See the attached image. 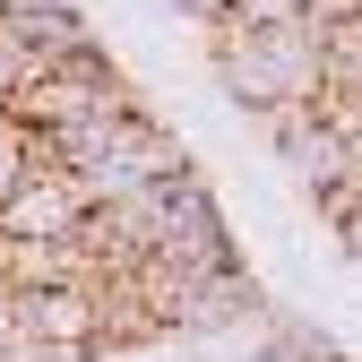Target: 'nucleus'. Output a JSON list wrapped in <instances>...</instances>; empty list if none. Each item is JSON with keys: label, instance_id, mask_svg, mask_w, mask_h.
Returning a JSON list of instances; mask_svg holds the SVG:
<instances>
[{"label": "nucleus", "instance_id": "f03ea898", "mask_svg": "<svg viewBox=\"0 0 362 362\" xmlns=\"http://www.w3.org/2000/svg\"><path fill=\"white\" fill-rule=\"evenodd\" d=\"M78 216H86V199H78V181L69 173H35L26 190L0 207V242L9 250H35V242H69L78 233Z\"/></svg>", "mask_w": 362, "mask_h": 362}, {"label": "nucleus", "instance_id": "7ed1b4c3", "mask_svg": "<svg viewBox=\"0 0 362 362\" xmlns=\"http://www.w3.org/2000/svg\"><path fill=\"white\" fill-rule=\"evenodd\" d=\"M250 310H259L250 276H242V267H216V276L190 285V302H181V328H233V320H250Z\"/></svg>", "mask_w": 362, "mask_h": 362}, {"label": "nucleus", "instance_id": "1a4fd4ad", "mask_svg": "<svg viewBox=\"0 0 362 362\" xmlns=\"http://www.w3.org/2000/svg\"><path fill=\"white\" fill-rule=\"evenodd\" d=\"M337 233H345V250L362 259V207H354V216H337Z\"/></svg>", "mask_w": 362, "mask_h": 362}, {"label": "nucleus", "instance_id": "9d476101", "mask_svg": "<svg viewBox=\"0 0 362 362\" xmlns=\"http://www.w3.org/2000/svg\"><path fill=\"white\" fill-rule=\"evenodd\" d=\"M354 173H362V139H354Z\"/></svg>", "mask_w": 362, "mask_h": 362}, {"label": "nucleus", "instance_id": "f257e3e1", "mask_svg": "<svg viewBox=\"0 0 362 362\" xmlns=\"http://www.w3.org/2000/svg\"><path fill=\"white\" fill-rule=\"evenodd\" d=\"M207 61L224 78V95H233L250 121H276V112H310L328 95V69H320V26H216L207 35Z\"/></svg>", "mask_w": 362, "mask_h": 362}, {"label": "nucleus", "instance_id": "20e7f679", "mask_svg": "<svg viewBox=\"0 0 362 362\" xmlns=\"http://www.w3.org/2000/svg\"><path fill=\"white\" fill-rule=\"evenodd\" d=\"M35 173H43V156H35V129H26L18 112H0V207H9Z\"/></svg>", "mask_w": 362, "mask_h": 362}, {"label": "nucleus", "instance_id": "39448f33", "mask_svg": "<svg viewBox=\"0 0 362 362\" xmlns=\"http://www.w3.org/2000/svg\"><path fill=\"white\" fill-rule=\"evenodd\" d=\"M310 18V0H224V18L216 26H242V35H259V26H302ZM207 26V35H216Z\"/></svg>", "mask_w": 362, "mask_h": 362}, {"label": "nucleus", "instance_id": "423d86ee", "mask_svg": "<svg viewBox=\"0 0 362 362\" xmlns=\"http://www.w3.org/2000/svg\"><path fill=\"white\" fill-rule=\"evenodd\" d=\"M26 86H35V61H26V43H18L9 26H0V112H9V104L26 95Z\"/></svg>", "mask_w": 362, "mask_h": 362}, {"label": "nucleus", "instance_id": "0eeeda50", "mask_svg": "<svg viewBox=\"0 0 362 362\" xmlns=\"http://www.w3.org/2000/svg\"><path fill=\"white\" fill-rule=\"evenodd\" d=\"M26 354V320H18V293H0V362Z\"/></svg>", "mask_w": 362, "mask_h": 362}, {"label": "nucleus", "instance_id": "6e6552de", "mask_svg": "<svg viewBox=\"0 0 362 362\" xmlns=\"http://www.w3.org/2000/svg\"><path fill=\"white\" fill-rule=\"evenodd\" d=\"M173 9H181V18H199V26H216V18H224V0H173Z\"/></svg>", "mask_w": 362, "mask_h": 362}]
</instances>
